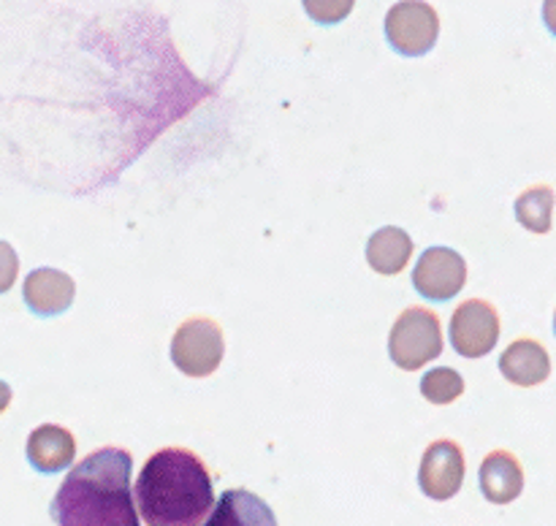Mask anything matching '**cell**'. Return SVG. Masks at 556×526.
<instances>
[{
	"label": "cell",
	"instance_id": "obj_13",
	"mask_svg": "<svg viewBox=\"0 0 556 526\" xmlns=\"http://www.w3.org/2000/svg\"><path fill=\"white\" fill-rule=\"evenodd\" d=\"M210 526H271L277 524L275 513L264 499L253 497V493L242 491H226L217 502L215 515H206Z\"/></svg>",
	"mask_w": 556,
	"mask_h": 526
},
{
	"label": "cell",
	"instance_id": "obj_17",
	"mask_svg": "<svg viewBox=\"0 0 556 526\" xmlns=\"http://www.w3.org/2000/svg\"><path fill=\"white\" fill-rule=\"evenodd\" d=\"M302 3L309 20H315L318 25H340L342 20L351 16L356 0H302Z\"/></svg>",
	"mask_w": 556,
	"mask_h": 526
},
{
	"label": "cell",
	"instance_id": "obj_10",
	"mask_svg": "<svg viewBox=\"0 0 556 526\" xmlns=\"http://www.w3.org/2000/svg\"><path fill=\"white\" fill-rule=\"evenodd\" d=\"M500 372L514 385L532 388V385H541L548 380V374H552V358H548L546 347L541 342L516 339L500 356Z\"/></svg>",
	"mask_w": 556,
	"mask_h": 526
},
{
	"label": "cell",
	"instance_id": "obj_9",
	"mask_svg": "<svg viewBox=\"0 0 556 526\" xmlns=\"http://www.w3.org/2000/svg\"><path fill=\"white\" fill-rule=\"evenodd\" d=\"M22 296H25L27 309L38 318H54L74 304L76 285L60 269H33L22 287Z\"/></svg>",
	"mask_w": 556,
	"mask_h": 526
},
{
	"label": "cell",
	"instance_id": "obj_14",
	"mask_svg": "<svg viewBox=\"0 0 556 526\" xmlns=\"http://www.w3.org/2000/svg\"><path fill=\"white\" fill-rule=\"evenodd\" d=\"M413 255L410 233L396 226H386L375 231L367 242V264L378 274H400Z\"/></svg>",
	"mask_w": 556,
	"mask_h": 526
},
{
	"label": "cell",
	"instance_id": "obj_15",
	"mask_svg": "<svg viewBox=\"0 0 556 526\" xmlns=\"http://www.w3.org/2000/svg\"><path fill=\"white\" fill-rule=\"evenodd\" d=\"M516 220L532 233H548L554 220V190L530 188L516 198Z\"/></svg>",
	"mask_w": 556,
	"mask_h": 526
},
{
	"label": "cell",
	"instance_id": "obj_1",
	"mask_svg": "<svg viewBox=\"0 0 556 526\" xmlns=\"http://www.w3.org/2000/svg\"><path fill=\"white\" fill-rule=\"evenodd\" d=\"M130 470H134V459L123 448H103L81 459L54 493V524L139 526Z\"/></svg>",
	"mask_w": 556,
	"mask_h": 526
},
{
	"label": "cell",
	"instance_id": "obj_2",
	"mask_svg": "<svg viewBox=\"0 0 556 526\" xmlns=\"http://www.w3.org/2000/svg\"><path fill=\"white\" fill-rule=\"evenodd\" d=\"M139 521L150 526L204 524L215 504L210 470L185 448H163L147 459L134 488Z\"/></svg>",
	"mask_w": 556,
	"mask_h": 526
},
{
	"label": "cell",
	"instance_id": "obj_19",
	"mask_svg": "<svg viewBox=\"0 0 556 526\" xmlns=\"http://www.w3.org/2000/svg\"><path fill=\"white\" fill-rule=\"evenodd\" d=\"M11 405V385L0 380V412H5V407Z\"/></svg>",
	"mask_w": 556,
	"mask_h": 526
},
{
	"label": "cell",
	"instance_id": "obj_3",
	"mask_svg": "<svg viewBox=\"0 0 556 526\" xmlns=\"http://www.w3.org/2000/svg\"><path fill=\"white\" fill-rule=\"evenodd\" d=\"M443 352V329L432 309L410 307L396 318L389 336V356L405 372L427 367Z\"/></svg>",
	"mask_w": 556,
	"mask_h": 526
},
{
	"label": "cell",
	"instance_id": "obj_16",
	"mask_svg": "<svg viewBox=\"0 0 556 526\" xmlns=\"http://www.w3.org/2000/svg\"><path fill=\"white\" fill-rule=\"evenodd\" d=\"M421 394L427 396L432 405H451L465 394V380L456 369H429L421 380Z\"/></svg>",
	"mask_w": 556,
	"mask_h": 526
},
{
	"label": "cell",
	"instance_id": "obj_5",
	"mask_svg": "<svg viewBox=\"0 0 556 526\" xmlns=\"http://www.w3.org/2000/svg\"><path fill=\"white\" fill-rule=\"evenodd\" d=\"M440 36V16L424 0H402L386 14V38L405 57L432 52Z\"/></svg>",
	"mask_w": 556,
	"mask_h": 526
},
{
	"label": "cell",
	"instance_id": "obj_8",
	"mask_svg": "<svg viewBox=\"0 0 556 526\" xmlns=\"http://www.w3.org/2000/svg\"><path fill=\"white\" fill-rule=\"evenodd\" d=\"M421 491L432 499H451L465 483V456L454 439H438L427 448L418 470Z\"/></svg>",
	"mask_w": 556,
	"mask_h": 526
},
{
	"label": "cell",
	"instance_id": "obj_7",
	"mask_svg": "<svg viewBox=\"0 0 556 526\" xmlns=\"http://www.w3.org/2000/svg\"><path fill=\"white\" fill-rule=\"evenodd\" d=\"M467 282V264L456 249L429 247L413 269V285L432 302L459 296Z\"/></svg>",
	"mask_w": 556,
	"mask_h": 526
},
{
	"label": "cell",
	"instance_id": "obj_12",
	"mask_svg": "<svg viewBox=\"0 0 556 526\" xmlns=\"http://www.w3.org/2000/svg\"><path fill=\"white\" fill-rule=\"evenodd\" d=\"M525 488V470L521 461L508 450H494L481 464V491L489 502L508 504Z\"/></svg>",
	"mask_w": 556,
	"mask_h": 526
},
{
	"label": "cell",
	"instance_id": "obj_11",
	"mask_svg": "<svg viewBox=\"0 0 556 526\" xmlns=\"http://www.w3.org/2000/svg\"><path fill=\"white\" fill-rule=\"evenodd\" d=\"M76 459V439L68 428L43 423L27 437V461L43 475L68 470Z\"/></svg>",
	"mask_w": 556,
	"mask_h": 526
},
{
	"label": "cell",
	"instance_id": "obj_6",
	"mask_svg": "<svg viewBox=\"0 0 556 526\" xmlns=\"http://www.w3.org/2000/svg\"><path fill=\"white\" fill-rule=\"evenodd\" d=\"M500 339L497 309L481 298L459 304L451 318V345L465 358H483Z\"/></svg>",
	"mask_w": 556,
	"mask_h": 526
},
{
	"label": "cell",
	"instance_id": "obj_4",
	"mask_svg": "<svg viewBox=\"0 0 556 526\" xmlns=\"http://www.w3.org/2000/svg\"><path fill=\"white\" fill-rule=\"evenodd\" d=\"M226 339L215 320L190 318L172 339V361L188 377H210L223 361Z\"/></svg>",
	"mask_w": 556,
	"mask_h": 526
},
{
	"label": "cell",
	"instance_id": "obj_18",
	"mask_svg": "<svg viewBox=\"0 0 556 526\" xmlns=\"http://www.w3.org/2000/svg\"><path fill=\"white\" fill-rule=\"evenodd\" d=\"M16 274H20V258L9 242H0V296L14 287Z\"/></svg>",
	"mask_w": 556,
	"mask_h": 526
}]
</instances>
